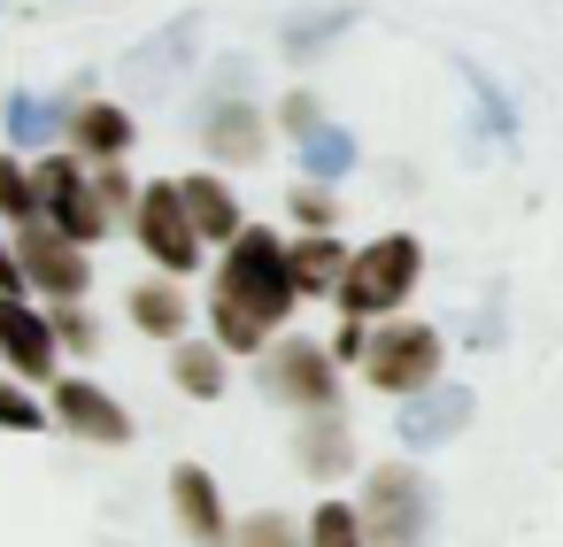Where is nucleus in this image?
<instances>
[{
	"mask_svg": "<svg viewBox=\"0 0 563 547\" xmlns=\"http://www.w3.org/2000/svg\"><path fill=\"white\" fill-rule=\"evenodd\" d=\"M217 301H232V309H240V316H255L263 332L294 316V301H301V293H294L286 247H278L263 224L232 239V255H224V270H217Z\"/></svg>",
	"mask_w": 563,
	"mask_h": 547,
	"instance_id": "obj_1",
	"label": "nucleus"
},
{
	"mask_svg": "<svg viewBox=\"0 0 563 547\" xmlns=\"http://www.w3.org/2000/svg\"><path fill=\"white\" fill-rule=\"evenodd\" d=\"M417 270H424V247H417L409 232H386V239L355 247L347 286H340V309H347L355 324H363V316H386V309H401V301L417 293Z\"/></svg>",
	"mask_w": 563,
	"mask_h": 547,
	"instance_id": "obj_2",
	"label": "nucleus"
},
{
	"mask_svg": "<svg viewBox=\"0 0 563 547\" xmlns=\"http://www.w3.org/2000/svg\"><path fill=\"white\" fill-rule=\"evenodd\" d=\"M355 516H363V547H424L432 493H424V478H417L409 462H378V470L363 478Z\"/></svg>",
	"mask_w": 563,
	"mask_h": 547,
	"instance_id": "obj_3",
	"label": "nucleus"
},
{
	"mask_svg": "<svg viewBox=\"0 0 563 547\" xmlns=\"http://www.w3.org/2000/svg\"><path fill=\"white\" fill-rule=\"evenodd\" d=\"M32 193H40V224H55L63 239L93 247V239L109 232V209H101V193H93V170H86V163L47 155V163L32 170Z\"/></svg>",
	"mask_w": 563,
	"mask_h": 547,
	"instance_id": "obj_4",
	"label": "nucleus"
},
{
	"mask_svg": "<svg viewBox=\"0 0 563 547\" xmlns=\"http://www.w3.org/2000/svg\"><path fill=\"white\" fill-rule=\"evenodd\" d=\"M371 386L378 393H432L440 386V332L432 324H386L378 339H371Z\"/></svg>",
	"mask_w": 563,
	"mask_h": 547,
	"instance_id": "obj_5",
	"label": "nucleus"
},
{
	"mask_svg": "<svg viewBox=\"0 0 563 547\" xmlns=\"http://www.w3.org/2000/svg\"><path fill=\"white\" fill-rule=\"evenodd\" d=\"M194 55H201V9H186V16H170L163 32H147V40L124 55V86H132L140 101H163V93L194 70Z\"/></svg>",
	"mask_w": 563,
	"mask_h": 547,
	"instance_id": "obj_6",
	"label": "nucleus"
},
{
	"mask_svg": "<svg viewBox=\"0 0 563 547\" xmlns=\"http://www.w3.org/2000/svg\"><path fill=\"white\" fill-rule=\"evenodd\" d=\"M263 386L278 393V401H294V409H340V378H332V355L317 347V339H278L271 355H263Z\"/></svg>",
	"mask_w": 563,
	"mask_h": 547,
	"instance_id": "obj_7",
	"label": "nucleus"
},
{
	"mask_svg": "<svg viewBox=\"0 0 563 547\" xmlns=\"http://www.w3.org/2000/svg\"><path fill=\"white\" fill-rule=\"evenodd\" d=\"M16 263H24V286H40V293H55L63 309L93 286V263H86V247L78 239H63L55 224H24V239H16Z\"/></svg>",
	"mask_w": 563,
	"mask_h": 547,
	"instance_id": "obj_8",
	"label": "nucleus"
},
{
	"mask_svg": "<svg viewBox=\"0 0 563 547\" xmlns=\"http://www.w3.org/2000/svg\"><path fill=\"white\" fill-rule=\"evenodd\" d=\"M140 247H147L170 278L201 263V232H194V216H186L178 186H147V193H140Z\"/></svg>",
	"mask_w": 563,
	"mask_h": 547,
	"instance_id": "obj_9",
	"label": "nucleus"
},
{
	"mask_svg": "<svg viewBox=\"0 0 563 547\" xmlns=\"http://www.w3.org/2000/svg\"><path fill=\"white\" fill-rule=\"evenodd\" d=\"M55 424H70V432L93 439V447H132V416H124L93 378H63V386H55Z\"/></svg>",
	"mask_w": 563,
	"mask_h": 547,
	"instance_id": "obj_10",
	"label": "nucleus"
},
{
	"mask_svg": "<svg viewBox=\"0 0 563 547\" xmlns=\"http://www.w3.org/2000/svg\"><path fill=\"white\" fill-rule=\"evenodd\" d=\"M471 409H478L471 386H432V393H417V401L394 416V432H401V447H440V439H455V432L471 424Z\"/></svg>",
	"mask_w": 563,
	"mask_h": 547,
	"instance_id": "obj_11",
	"label": "nucleus"
},
{
	"mask_svg": "<svg viewBox=\"0 0 563 547\" xmlns=\"http://www.w3.org/2000/svg\"><path fill=\"white\" fill-rule=\"evenodd\" d=\"M55 324L32 309V301H0V355H9L16 378H47L55 370Z\"/></svg>",
	"mask_w": 563,
	"mask_h": 547,
	"instance_id": "obj_12",
	"label": "nucleus"
},
{
	"mask_svg": "<svg viewBox=\"0 0 563 547\" xmlns=\"http://www.w3.org/2000/svg\"><path fill=\"white\" fill-rule=\"evenodd\" d=\"M170 509H178V524H186V539H194V547H232V539H224L217 478H209L201 462H178V470H170Z\"/></svg>",
	"mask_w": 563,
	"mask_h": 547,
	"instance_id": "obj_13",
	"label": "nucleus"
},
{
	"mask_svg": "<svg viewBox=\"0 0 563 547\" xmlns=\"http://www.w3.org/2000/svg\"><path fill=\"white\" fill-rule=\"evenodd\" d=\"M201 147H209L217 163H255V155H263V116H255V101L224 93V101L201 116Z\"/></svg>",
	"mask_w": 563,
	"mask_h": 547,
	"instance_id": "obj_14",
	"label": "nucleus"
},
{
	"mask_svg": "<svg viewBox=\"0 0 563 547\" xmlns=\"http://www.w3.org/2000/svg\"><path fill=\"white\" fill-rule=\"evenodd\" d=\"M178 201H186V216H194V232H201V247H209V239H224V247H232V239L247 232V216H240V201H232V186H224V178H209V170H194V178L178 186Z\"/></svg>",
	"mask_w": 563,
	"mask_h": 547,
	"instance_id": "obj_15",
	"label": "nucleus"
},
{
	"mask_svg": "<svg viewBox=\"0 0 563 547\" xmlns=\"http://www.w3.org/2000/svg\"><path fill=\"white\" fill-rule=\"evenodd\" d=\"M347 263H355V255H347L332 232H309L301 247H286V270H294V293H301V301L340 293V286H347Z\"/></svg>",
	"mask_w": 563,
	"mask_h": 547,
	"instance_id": "obj_16",
	"label": "nucleus"
},
{
	"mask_svg": "<svg viewBox=\"0 0 563 547\" xmlns=\"http://www.w3.org/2000/svg\"><path fill=\"white\" fill-rule=\"evenodd\" d=\"M70 139L93 155V163H117L124 147H132V109H109V101H86V109H70Z\"/></svg>",
	"mask_w": 563,
	"mask_h": 547,
	"instance_id": "obj_17",
	"label": "nucleus"
},
{
	"mask_svg": "<svg viewBox=\"0 0 563 547\" xmlns=\"http://www.w3.org/2000/svg\"><path fill=\"white\" fill-rule=\"evenodd\" d=\"M355 16H363L355 0H332V9H301V16H294V24L278 32V47H286L294 63H309V55H324V47H332V40H340V32L355 24Z\"/></svg>",
	"mask_w": 563,
	"mask_h": 547,
	"instance_id": "obj_18",
	"label": "nucleus"
},
{
	"mask_svg": "<svg viewBox=\"0 0 563 547\" xmlns=\"http://www.w3.org/2000/svg\"><path fill=\"white\" fill-rule=\"evenodd\" d=\"M294 447H301V470H309V478H340V470H347V416H340V409H317Z\"/></svg>",
	"mask_w": 563,
	"mask_h": 547,
	"instance_id": "obj_19",
	"label": "nucleus"
},
{
	"mask_svg": "<svg viewBox=\"0 0 563 547\" xmlns=\"http://www.w3.org/2000/svg\"><path fill=\"white\" fill-rule=\"evenodd\" d=\"M0 124H9V139H16V147H47V139L70 124V109H63V101H40V93H9Z\"/></svg>",
	"mask_w": 563,
	"mask_h": 547,
	"instance_id": "obj_20",
	"label": "nucleus"
},
{
	"mask_svg": "<svg viewBox=\"0 0 563 547\" xmlns=\"http://www.w3.org/2000/svg\"><path fill=\"white\" fill-rule=\"evenodd\" d=\"M301 170H309V186H332V178H347V170H355V132H340V124L309 132V139H301Z\"/></svg>",
	"mask_w": 563,
	"mask_h": 547,
	"instance_id": "obj_21",
	"label": "nucleus"
},
{
	"mask_svg": "<svg viewBox=\"0 0 563 547\" xmlns=\"http://www.w3.org/2000/svg\"><path fill=\"white\" fill-rule=\"evenodd\" d=\"M455 78L471 86V101H478V116H486V132H494V139L509 147V139H517V109H509V93H501V86H494V78H486V70H478L471 55H455Z\"/></svg>",
	"mask_w": 563,
	"mask_h": 547,
	"instance_id": "obj_22",
	"label": "nucleus"
},
{
	"mask_svg": "<svg viewBox=\"0 0 563 547\" xmlns=\"http://www.w3.org/2000/svg\"><path fill=\"white\" fill-rule=\"evenodd\" d=\"M132 324H140L147 339H178V332H186V301H178L170 286H132Z\"/></svg>",
	"mask_w": 563,
	"mask_h": 547,
	"instance_id": "obj_23",
	"label": "nucleus"
},
{
	"mask_svg": "<svg viewBox=\"0 0 563 547\" xmlns=\"http://www.w3.org/2000/svg\"><path fill=\"white\" fill-rule=\"evenodd\" d=\"M170 378H178V386H186L194 401H217V393H224V355H217V347H194V339H186V347L170 355Z\"/></svg>",
	"mask_w": 563,
	"mask_h": 547,
	"instance_id": "obj_24",
	"label": "nucleus"
},
{
	"mask_svg": "<svg viewBox=\"0 0 563 547\" xmlns=\"http://www.w3.org/2000/svg\"><path fill=\"white\" fill-rule=\"evenodd\" d=\"M309 547H363V516L347 501H317L309 516Z\"/></svg>",
	"mask_w": 563,
	"mask_h": 547,
	"instance_id": "obj_25",
	"label": "nucleus"
},
{
	"mask_svg": "<svg viewBox=\"0 0 563 547\" xmlns=\"http://www.w3.org/2000/svg\"><path fill=\"white\" fill-rule=\"evenodd\" d=\"M0 216L9 224H40V193H32V170L0 163Z\"/></svg>",
	"mask_w": 563,
	"mask_h": 547,
	"instance_id": "obj_26",
	"label": "nucleus"
},
{
	"mask_svg": "<svg viewBox=\"0 0 563 547\" xmlns=\"http://www.w3.org/2000/svg\"><path fill=\"white\" fill-rule=\"evenodd\" d=\"M40 424H55L24 386H9V378H0V432H40Z\"/></svg>",
	"mask_w": 563,
	"mask_h": 547,
	"instance_id": "obj_27",
	"label": "nucleus"
},
{
	"mask_svg": "<svg viewBox=\"0 0 563 547\" xmlns=\"http://www.w3.org/2000/svg\"><path fill=\"white\" fill-rule=\"evenodd\" d=\"M209 316H217V339H224L232 355H255V347H263V324H255V316H240L232 301H217Z\"/></svg>",
	"mask_w": 563,
	"mask_h": 547,
	"instance_id": "obj_28",
	"label": "nucleus"
},
{
	"mask_svg": "<svg viewBox=\"0 0 563 547\" xmlns=\"http://www.w3.org/2000/svg\"><path fill=\"white\" fill-rule=\"evenodd\" d=\"M240 547H309V532H294V524H286L278 509H263V516H255V524L240 532Z\"/></svg>",
	"mask_w": 563,
	"mask_h": 547,
	"instance_id": "obj_29",
	"label": "nucleus"
},
{
	"mask_svg": "<svg viewBox=\"0 0 563 547\" xmlns=\"http://www.w3.org/2000/svg\"><path fill=\"white\" fill-rule=\"evenodd\" d=\"M294 216H301L309 232H332V224H340V216H332V193H324V186H294Z\"/></svg>",
	"mask_w": 563,
	"mask_h": 547,
	"instance_id": "obj_30",
	"label": "nucleus"
},
{
	"mask_svg": "<svg viewBox=\"0 0 563 547\" xmlns=\"http://www.w3.org/2000/svg\"><path fill=\"white\" fill-rule=\"evenodd\" d=\"M278 116H286V132H294V139L324 132V109H317V93H286V109H278Z\"/></svg>",
	"mask_w": 563,
	"mask_h": 547,
	"instance_id": "obj_31",
	"label": "nucleus"
},
{
	"mask_svg": "<svg viewBox=\"0 0 563 547\" xmlns=\"http://www.w3.org/2000/svg\"><path fill=\"white\" fill-rule=\"evenodd\" d=\"M93 193H101V209H109V216H124V209L140 216V201H132V178H124V170H93Z\"/></svg>",
	"mask_w": 563,
	"mask_h": 547,
	"instance_id": "obj_32",
	"label": "nucleus"
},
{
	"mask_svg": "<svg viewBox=\"0 0 563 547\" xmlns=\"http://www.w3.org/2000/svg\"><path fill=\"white\" fill-rule=\"evenodd\" d=\"M0 301H24V263H16L9 239H0Z\"/></svg>",
	"mask_w": 563,
	"mask_h": 547,
	"instance_id": "obj_33",
	"label": "nucleus"
},
{
	"mask_svg": "<svg viewBox=\"0 0 563 547\" xmlns=\"http://www.w3.org/2000/svg\"><path fill=\"white\" fill-rule=\"evenodd\" d=\"M55 339H70V347H93V324H86V309H63V316H55Z\"/></svg>",
	"mask_w": 563,
	"mask_h": 547,
	"instance_id": "obj_34",
	"label": "nucleus"
},
{
	"mask_svg": "<svg viewBox=\"0 0 563 547\" xmlns=\"http://www.w3.org/2000/svg\"><path fill=\"white\" fill-rule=\"evenodd\" d=\"M332 355H363V362H371V332L347 316V324H340V339H332Z\"/></svg>",
	"mask_w": 563,
	"mask_h": 547,
	"instance_id": "obj_35",
	"label": "nucleus"
}]
</instances>
